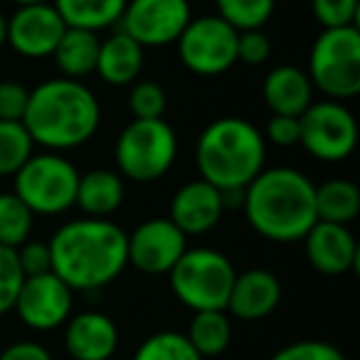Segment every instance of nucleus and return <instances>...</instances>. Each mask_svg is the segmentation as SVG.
Here are the masks:
<instances>
[{
    "instance_id": "nucleus-6",
    "label": "nucleus",
    "mask_w": 360,
    "mask_h": 360,
    "mask_svg": "<svg viewBox=\"0 0 360 360\" xmlns=\"http://www.w3.org/2000/svg\"><path fill=\"white\" fill-rule=\"evenodd\" d=\"M178 158V136L165 119H134L114 143L116 173L134 183H155Z\"/></svg>"
},
{
    "instance_id": "nucleus-11",
    "label": "nucleus",
    "mask_w": 360,
    "mask_h": 360,
    "mask_svg": "<svg viewBox=\"0 0 360 360\" xmlns=\"http://www.w3.org/2000/svg\"><path fill=\"white\" fill-rule=\"evenodd\" d=\"M191 20V0H126L119 27L146 50L175 45Z\"/></svg>"
},
{
    "instance_id": "nucleus-34",
    "label": "nucleus",
    "mask_w": 360,
    "mask_h": 360,
    "mask_svg": "<svg viewBox=\"0 0 360 360\" xmlns=\"http://www.w3.org/2000/svg\"><path fill=\"white\" fill-rule=\"evenodd\" d=\"M269 57H271V40L264 30L237 32V62H245L250 67H259Z\"/></svg>"
},
{
    "instance_id": "nucleus-20",
    "label": "nucleus",
    "mask_w": 360,
    "mask_h": 360,
    "mask_svg": "<svg viewBox=\"0 0 360 360\" xmlns=\"http://www.w3.org/2000/svg\"><path fill=\"white\" fill-rule=\"evenodd\" d=\"M143 47L131 40L129 35H124L121 30H116L101 40L94 75H99L111 86H131L143 72Z\"/></svg>"
},
{
    "instance_id": "nucleus-14",
    "label": "nucleus",
    "mask_w": 360,
    "mask_h": 360,
    "mask_svg": "<svg viewBox=\"0 0 360 360\" xmlns=\"http://www.w3.org/2000/svg\"><path fill=\"white\" fill-rule=\"evenodd\" d=\"M65 30V20L52 3L18 6L15 13L8 18L6 45H11L25 60H45V57H52Z\"/></svg>"
},
{
    "instance_id": "nucleus-30",
    "label": "nucleus",
    "mask_w": 360,
    "mask_h": 360,
    "mask_svg": "<svg viewBox=\"0 0 360 360\" xmlns=\"http://www.w3.org/2000/svg\"><path fill=\"white\" fill-rule=\"evenodd\" d=\"M168 109V94L158 82L136 79L129 91V111L134 119H163Z\"/></svg>"
},
{
    "instance_id": "nucleus-5",
    "label": "nucleus",
    "mask_w": 360,
    "mask_h": 360,
    "mask_svg": "<svg viewBox=\"0 0 360 360\" xmlns=\"http://www.w3.org/2000/svg\"><path fill=\"white\" fill-rule=\"evenodd\" d=\"M237 269L230 257L212 247H188L168 271L170 291L183 306L195 311H225Z\"/></svg>"
},
{
    "instance_id": "nucleus-15",
    "label": "nucleus",
    "mask_w": 360,
    "mask_h": 360,
    "mask_svg": "<svg viewBox=\"0 0 360 360\" xmlns=\"http://www.w3.org/2000/svg\"><path fill=\"white\" fill-rule=\"evenodd\" d=\"M306 259L316 271L326 276H343L358 266V242L348 225L319 222L306 232L304 240Z\"/></svg>"
},
{
    "instance_id": "nucleus-18",
    "label": "nucleus",
    "mask_w": 360,
    "mask_h": 360,
    "mask_svg": "<svg viewBox=\"0 0 360 360\" xmlns=\"http://www.w3.org/2000/svg\"><path fill=\"white\" fill-rule=\"evenodd\" d=\"M281 304V281L269 269H247L235 276L225 311L240 321H262Z\"/></svg>"
},
{
    "instance_id": "nucleus-36",
    "label": "nucleus",
    "mask_w": 360,
    "mask_h": 360,
    "mask_svg": "<svg viewBox=\"0 0 360 360\" xmlns=\"http://www.w3.org/2000/svg\"><path fill=\"white\" fill-rule=\"evenodd\" d=\"M30 89L15 79L0 82V121H22Z\"/></svg>"
},
{
    "instance_id": "nucleus-9",
    "label": "nucleus",
    "mask_w": 360,
    "mask_h": 360,
    "mask_svg": "<svg viewBox=\"0 0 360 360\" xmlns=\"http://www.w3.org/2000/svg\"><path fill=\"white\" fill-rule=\"evenodd\" d=\"M299 126L301 148L321 163H340L358 146V121L343 101H314L299 116Z\"/></svg>"
},
{
    "instance_id": "nucleus-24",
    "label": "nucleus",
    "mask_w": 360,
    "mask_h": 360,
    "mask_svg": "<svg viewBox=\"0 0 360 360\" xmlns=\"http://www.w3.org/2000/svg\"><path fill=\"white\" fill-rule=\"evenodd\" d=\"M360 212V188L348 178H330L316 186V220L350 225Z\"/></svg>"
},
{
    "instance_id": "nucleus-2",
    "label": "nucleus",
    "mask_w": 360,
    "mask_h": 360,
    "mask_svg": "<svg viewBox=\"0 0 360 360\" xmlns=\"http://www.w3.org/2000/svg\"><path fill=\"white\" fill-rule=\"evenodd\" d=\"M101 124V104L84 82L55 77L30 89L22 126L42 150L67 153L89 143Z\"/></svg>"
},
{
    "instance_id": "nucleus-19",
    "label": "nucleus",
    "mask_w": 360,
    "mask_h": 360,
    "mask_svg": "<svg viewBox=\"0 0 360 360\" xmlns=\"http://www.w3.org/2000/svg\"><path fill=\"white\" fill-rule=\"evenodd\" d=\"M314 84H311L306 70L296 65H279L266 72L262 82V96L276 116H296L299 119L311 104H314Z\"/></svg>"
},
{
    "instance_id": "nucleus-27",
    "label": "nucleus",
    "mask_w": 360,
    "mask_h": 360,
    "mask_svg": "<svg viewBox=\"0 0 360 360\" xmlns=\"http://www.w3.org/2000/svg\"><path fill=\"white\" fill-rule=\"evenodd\" d=\"M35 153L22 121H0V178H13Z\"/></svg>"
},
{
    "instance_id": "nucleus-38",
    "label": "nucleus",
    "mask_w": 360,
    "mask_h": 360,
    "mask_svg": "<svg viewBox=\"0 0 360 360\" xmlns=\"http://www.w3.org/2000/svg\"><path fill=\"white\" fill-rule=\"evenodd\" d=\"M0 360H52V353L35 340H18L0 353Z\"/></svg>"
},
{
    "instance_id": "nucleus-17",
    "label": "nucleus",
    "mask_w": 360,
    "mask_h": 360,
    "mask_svg": "<svg viewBox=\"0 0 360 360\" xmlns=\"http://www.w3.org/2000/svg\"><path fill=\"white\" fill-rule=\"evenodd\" d=\"M65 348L72 360H109L119 348V328L101 311H82L67 319Z\"/></svg>"
},
{
    "instance_id": "nucleus-10",
    "label": "nucleus",
    "mask_w": 360,
    "mask_h": 360,
    "mask_svg": "<svg viewBox=\"0 0 360 360\" xmlns=\"http://www.w3.org/2000/svg\"><path fill=\"white\" fill-rule=\"evenodd\" d=\"M175 45L183 67L198 77L225 75L237 62V30L217 15L193 18Z\"/></svg>"
},
{
    "instance_id": "nucleus-4",
    "label": "nucleus",
    "mask_w": 360,
    "mask_h": 360,
    "mask_svg": "<svg viewBox=\"0 0 360 360\" xmlns=\"http://www.w3.org/2000/svg\"><path fill=\"white\" fill-rule=\"evenodd\" d=\"M195 165L217 191H245L266 168L264 134L242 116H220L198 136Z\"/></svg>"
},
{
    "instance_id": "nucleus-8",
    "label": "nucleus",
    "mask_w": 360,
    "mask_h": 360,
    "mask_svg": "<svg viewBox=\"0 0 360 360\" xmlns=\"http://www.w3.org/2000/svg\"><path fill=\"white\" fill-rule=\"evenodd\" d=\"M316 91L333 101H348L360 94V30H323L314 40L306 67Z\"/></svg>"
},
{
    "instance_id": "nucleus-13",
    "label": "nucleus",
    "mask_w": 360,
    "mask_h": 360,
    "mask_svg": "<svg viewBox=\"0 0 360 360\" xmlns=\"http://www.w3.org/2000/svg\"><path fill=\"white\" fill-rule=\"evenodd\" d=\"M75 306V291L57 274L25 276L13 311L32 330H55L67 323Z\"/></svg>"
},
{
    "instance_id": "nucleus-25",
    "label": "nucleus",
    "mask_w": 360,
    "mask_h": 360,
    "mask_svg": "<svg viewBox=\"0 0 360 360\" xmlns=\"http://www.w3.org/2000/svg\"><path fill=\"white\" fill-rule=\"evenodd\" d=\"M186 338L202 360L222 355L232 343V323L227 311H195Z\"/></svg>"
},
{
    "instance_id": "nucleus-39",
    "label": "nucleus",
    "mask_w": 360,
    "mask_h": 360,
    "mask_svg": "<svg viewBox=\"0 0 360 360\" xmlns=\"http://www.w3.org/2000/svg\"><path fill=\"white\" fill-rule=\"evenodd\" d=\"M8 42V18L0 13V47Z\"/></svg>"
},
{
    "instance_id": "nucleus-7",
    "label": "nucleus",
    "mask_w": 360,
    "mask_h": 360,
    "mask_svg": "<svg viewBox=\"0 0 360 360\" xmlns=\"http://www.w3.org/2000/svg\"><path fill=\"white\" fill-rule=\"evenodd\" d=\"M79 170L65 153L40 150L13 175V193L32 215L57 217L75 207Z\"/></svg>"
},
{
    "instance_id": "nucleus-16",
    "label": "nucleus",
    "mask_w": 360,
    "mask_h": 360,
    "mask_svg": "<svg viewBox=\"0 0 360 360\" xmlns=\"http://www.w3.org/2000/svg\"><path fill=\"white\" fill-rule=\"evenodd\" d=\"M222 215H225L222 193L207 180L198 178L175 191L173 200H170L168 220L186 237H193L205 235L212 227H217Z\"/></svg>"
},
{
    "instance_id": "nucleus-1",
    "label": "nucleus",
    "mask_w": 360,
    "mask_h": 360,
    "mask_svg": "<svg viewBox=\"0 0 360 360\" xmlns=\"http://www.w3.org/2000/svg\"><path fill=\"white\" fill-rule=\"evenodd\" d=\"M52 274L72 291H99L116 281L129 266L126 232L114 220L77 217L50 237Z\"/></svg>"
},
{
    "instance_id": "nucleus-31",
    "label": "nucleus",
    "mask_w": 360,
    "mask_h": 360,
    "mask_svg": "<svg viewBox=\"0 0 360 360\" xmlns=\"http://www.w3.org/2000/svg\"><path fill=\"white\" fill-rule=\"evenodd\" d=\"M311 15L323 30L355 27L360 15V0H311Z\"/></svg>"
},
{
    "instance_id": "nucleus-37",
    "label": "nucleus",
    "mask_w": 360,
    "mask_h": 360,
    "mask_svg": "<svg viewBox=\"0 0 360 360\" xmlns=\"http://www.w3.org/2000/svg\"><path fill=\"white\" fill-rule=\"evenodd\" d=\"M301 126L296 116H276L271 114V119L266 121L264 129V141L279 146V148H291V146L299 143Z\"/></svg>"
},
{
    "instance_id": "nucleus-3",
    "label": "nucleus",
    "mask_w": 360,
    "mask_h": 360,
    "mask_svg": "<svg viewBox=\"0 0 360 360\" xmlns=\"http://www.w3.org/2000/svg\"><path fill=\"white\" fill-rule=\"evenodd\" d=\"M242 210L259 237L276 245L301 242L316 225V186L289 165L264 168L245 188Z\"/></svg>"
},
{
    "instance_id": "nucleus-40",
    "label": "nucleus",
    "mask_w": 360,
    "mask_h": 360,
    "mask_svg": "<svg viewBox=\"0 0 360 360\" xmlns=\"http://www.w3.org/2000/svg\"><path fill=\"white\" fill-rule=\"evenodd\" d=\"M15 6H32V3H52V0H11Z\"/></svg>"
},
{
    "instance_id": "nucleus-21",
    "label": "nucleus",
    "mask_w": 360,
    "mask_h": 360,
    "mask_svg": "<svg viewBox=\"0 0 360 360\" xmlns=\"http://www.w3.org/2000/svg\"><path fill=\"white\" fill-rule=\"evenodd\" d=\"M126 200V180L116 170L94 168L79 175L75 207L84 212V217H104L114 215Z\"/></svg>"
},
{
    "instance_id": "nucleus-26",
    "label": "nucleus",
    "mask_w": 360,
    "mask_h": 360,
    "mask_svg": "<svg viewBox=\"0 0 360 360\" xmlns=\"http://www.w3.org/2000/svg\"><path fill=\"white\" fill-rule=\"evenodd\" d=\"M217 8L215 15L222 18L237 32L264 30L274 15L276 0H212Z\"/></svg>"
},
{
    "instance_id": "nucleus-28",
    "label": "nucleus",
    "mask_w": 360,
    "mask_h": 360,
    "mask_svg": "<svg viewBox=\"0 0 360 360\" xmlns=\"http://www.w3.org/2000/svg\"><path fill=\"white\" fill-rule=\"evenodd\" d=\"M35 215L27 210V205L13 191L0 193V245L18 247L30 240Z\"/></svg>"
},
{
    "instance_id": "nucleus-12",
    "label": "nucleus",
    "mask_w": 360,
    "mask_h": 360,
    "mask_svg": "<svg viewBox=\"0 0 360 360\" xmlns=\"http://www.w3.org/2000/svg\"><path fill=\"white\" fill-rule=\"evenodd\" d=\"M186 250L188 237L168 217H150L126 232L129 264L148 276L168 274Z\"/></svg>"
},
{
    "instance_id": "nucleus-32",
    "label": "nucleus",
    "mask_w": 360,
    "mask_h": 360,
    "mask_svg": "<svg viewBox=\"0 0 360 360\" xmlns=\"http://www.w3.org/2000/svg\"><path fill=\"white\" fill-rule=\"evenodd\" d=\"M22 281H25V274L18 264L15 250L0 245V316L13 311Z\"/></svg>"
},
{
    "instance_id": "nucleus-33",
    "label": "nucleus",
    "mask_w": 360,
    "mask_h": 360,
    "mask_svg": "<svg viewBox=\"0 0 360 360\" xmlns=\"http://www.w3.org/2000/svg\"><path fill=\"white\" fill-rule=\"evenodd\" d=\"M269 360H348L335 345L326 340H296L279 348Z\"/></svg>"
},
{
    "instance_id": "nucleus-22",
    "label": "nucleus",
    "mask_w": 360,
    "mask_h": 360,
    "mask_svg": "<svg viewBox=\"0 0 360 360\" xmlns=\"http://www.w3.org/2000/svg\"><path fill=\"white\" fill-rule=\"evenodd\" d=\"M99 47H101V37L96 32L67 27L62 40L57 42L55 52H52V60H55L62 77L84 82V77L96 72Z\"/></svg>"
},
{
    "instance_id": "nucleus-29",
    "label": "nucleus",
    "mask_w": 360,
    "mask_h": 360,
    "mask_svg": "<svg viewBox=\"0 0 360 360\" xmlns=\"http://www.w3.org/2000/svg\"><path fill=\"white\" fill-rule=\"evenodd\" d=\"M134 360H202L186 338V333L178 330H158L148 335L136 348Z\"/></svg>"
},
{
    "instance_id": "nucleus-35",
    "label": "nucleus",
    "mask_w": 360,
    "mask_h": 360,
    "mask_svg": "<svg viewBox=\"0 0 360 360\" xmlns=\"http://www.w3.org/2000/svg\"><path fill=\"white\" fill-rule=\"evenodd\" d=\"M15 255H18V264H20L25 276H40V274L52 271V255H50V245H47V242L27 240L18 247Z\"/></svg>"
},
{
    "instance_id": "nucleus-23",
    "label": "nucleus",
    "mask_w": 360,
    "mask_h": 360,
    "mask_svg": "<svg viewBox=\"0 0 360 360\" xmlns=\"http://www.w3.org/2000/svg\"><path fill=\"white\" fill-rule=\"evenodd\" d=\"M55 11L67 27L89 32H104L119 25L126 0H52Z\"/></svg>"
}]
</instances>
